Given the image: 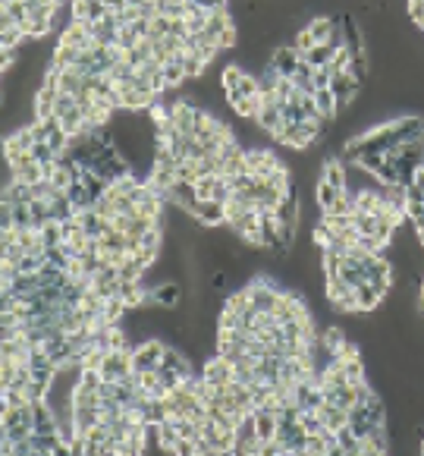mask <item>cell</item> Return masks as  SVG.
<instances>
[{
  "label": "cell",
  "mask_w": 424,
  "mask_h": 456,
  "mask_svg": "<svg viewBox=\"0 0 424 456\" xmlns=\"http://www.w3.org/2000/svg\"><path fill=\"white\" fill-rule=\"evenodd\" d=\"M167 346L160 343V340H141V343L132 346V372L145 374V372H154V368H160V355H164Z\"/></svg>",
  "instance_id": "obj_1"
},
{
  "label": "cell",
  "mask_w": 424,
  "mask_h": 456,
  "mask_svg": "<svg viewBox=\"0 0 424 456\" xmlns=\"http://www.w3.org/2000/svg\"><path fill=\"white\" fill-rule=\"evenodd\" d=\"M280 167H286V164H283L271 148H245V170L252 173L255 179H264L267 173L280 170Z\"/></svg>",
  "instance_id": "obj_2"
},
{
  "label": "cell",
  "mask_w": 424,
  "mask_h": 456,
  "mask_svg": "<svg viewBox=\"0 0 424 456\" xmlns=\"http://www.w3.org/2000/svg\"><path fill=\"white\" fill-rule=\"evenodd\" d=\"M201 378L211 384V391H224L226 384L233 381V362L226 359V355H214V359L205 362V368H201Z\"/></svg>",
  "instance_id": "obj_3"
},
{
  "label": "cell",
  "mask_w": 424,
  "mask_h": 456,
  "mask_svg": "<svg viewBox=\"0 0 424 456\" xmlns=\"http://www.w3.org/2000/svg\"><path fill=\"white\" fill-rule=\"evenodd\" d=\"M330 89H333V95H336V101H340V110H346L349 104L359 98V91H361V79H355L352 72H333V79H330Z\"/></svg>",
  "instance_id": "obj_4"
},
{
  "label": "cell",
  "mask_w": 424,
  "mask_h": 456,
  "mask_svg": "<svg viewBox=\"0 0 424 456\" xmlns=\"http://www.w3.org/2000/svg\"><path fill=\"white\" fill-rule=\"evenodd\" d=\"M107 13H110V10H107L104 0H72V4H70V16L72 19H82V23H89V25L101 23Z\"/></svg>",
  "instance_id": "obj_5"
},
{
  "label": "cell",
  "mask_w": 424,
  "mask_h": 456,
  "mask_svg": "<svg viewBox=\"0 0 424 456\" xmlns=\"http://www.w3.org/2000/svg\"><path fill=\"white\" fill-rule=\"evenodd\" d=\"M299 63H302V53L289 44V48H277L271 53V66H277V72L280 76H293L295 70H299Z\"/></svg>",
  "instance_id": "obj_6"
},
{
  "label": "cell",
  "mask_w": 424,
  "mask_h": 456,
  "mask_svg": "<svg viewBox=\"0 0 424 456\" xmlns=\"http://www.w3.org/2000/svg\"><path fill=\"white\" fill-rule=\"evenodd\" d=\"M318 415H321V422H324L327 431H333V434L340 431V428L349 425V412H346V409H340L336 403H327V400L318 406Z\"/></svg>",
  "instance_id": "obj_7"
},
{
  "label": "cell",
  "mask_w": 424,
  "mask_h": 456,
  "mask_svg": "<svg viewBox=\"0 0 424 456\" xmlns=\"http://www.w3.org/2000/svg\"><path fill=\"white\" fill-rule=\"evenodd\" d=\"M321 179L330 186H336V189H349V170H346V160H336L330 158L324 160V170H321Z\"/></svg>",
  "instance_id": "obj_8"
},
{
  "label": "cell",
  "mask_w": 424,
  "mask_h": 456,
  "mask_svg": "<svg viewBox=\"0 0 424 456\" xmlns=\"http://www.w3.org/2000/svg\"><path fill=\"white\" fill-rule=\"evenodd\" d=\"M160 368H167V372H176V374H183V378H188V374H192V365H188V359L176 350V346H167V350H164V355H160Z\"/></svg>",
  "instance_id": "obj_9"
},
{
  "label": "cell",
  "mask_w": 424,
  "mask_h": 456,
  "mask_svg": "<svg viewBox=\"0 0 424 456\" xmlns=\"http://www.w3.org/2000/svg\"><path fill=\"white\" fill-rule=\"evenodd\" d=\"M311 98H314V104H318V110H321V117H324V120H333L336 113H340V101H336V95H333V89H330V85H327V89H318Z\"/></svg>",
  "instance_id": "obj_10"
},
{
  "label": "cell",
  "mask_w": 424,
  "mask_h": 456,
  "mask_svg": "<svg viewBox=\"0 0 424 456\" xmlns=\"http://www.w3.org/2000/svg\"><path fill=\"white\" fill-rule=\"evenodd\" d=\"M179 296H183V290H179L176 280H167V284L154 286V299H158V305H160V308H176Z\"/></svg>",
  "instance_id": "obj_11"
},
{
  "label": "cell",
  "mask_w": 424,
  "mask_h": 456,
  "mask_svg": "<svg viewBox=\"0 0 424 456\" xmlns=\"http://www.w3.org/2000/svg\"><path fill=\"white\" fill-rule=\"evenodd\" d=\"M355 299H359V312H374V308L383 303V296L374 290L371 284H361V286H355Z\"/></svg>",
  "instance_id": "obj_12"
},
{
  "label": "cell",
  "mask_w": 424,
  "mask_h": 456,
  "mask_svg": "<svg viewBox=\"0 0 424 456\" xmlns=\"http://www.w3.org/2000/svg\"><path fill=\"white\" fill-rule=\"evenodd\" d=\"M230 107H233L236 117L255 120V117H258V110H261V95L258 98H239V101H230Z\"/></svg>",
  "instance_id": "obj_13"
},
{
  "label": "cell",
  "mask_w": 424,
  "mask_h": 456,
  "mask_svg": "<svg viewBox=\"0 0 424 456\" xmlns=\"http://www.w3.org/2000/svg\"><path fill=\"white\" fill-rule=\"evenodd\" d=\"M336 447H340V453H359L361 438L346 425V428H340V431H336Z\"/></svg>",
  "instance_id": "obj_14"
},
{
  "label": "cell",
  "mask_w": 424,
  "mask_h": 456,
  "mask_svg": "<svg viewBox=\"0 0 424 456\" xmlns=\"http://www.w3.org/2000/svg\"><path fill=\"white\" fill-rule=\"evenodd\" d=\"M333 51H336V48H333L330 42H321V44H314V48L305 53V60H308L311 66H327L330 60H333Z\"/></svg>",
  "instance_id": "obj_15"
},
{
  "label": "cell",
  "mask_w": 424,
  "mask_h": 456,
  "mask_svg": "<svg viewBox=\"0 0 424 456\" xmlns=\"http://www.w3.org/2000/svg\"><path fill=\"white\" fill-rule=\"evenodd\" d=\"M164 79H167V89H179L183 82H188L186 70L179 60H170V63H164Z\"/></svg>",
  "instance_id": "obj_16"
},
{
  "label": "cell",
  "mask_w": 424,
  "mask_h": 456,
  "mask_svg": "<svg viewBox=\"0 0 424 456\" xmlns=\"http://www.w3.org/2000/svg\"><path fill=\"white\" fill-rule=\"evenodd\" d=\"M242 76H245V70H242V66H236V63L224 66V72H220V85H224V91H226V95H230V91H236V89H239Z\"/></svg>",
  "instance_id": "obj_17"
},
{
  "label": "cell",
  "mask_w": 424,
  "mask_h": 456,
  "mask_svg": "<svg viewBox=\"0 0 424 456\" xmlns=\"http://www.w3.org/2000/svg\"><path fill=\"white\" fill-rule=\"evenodd\" d=\"M342 192H346V189H336V186H330V183L321 179V183H318V205H321V211H327V208L333 205Z\"/></svg>",
  "instance_id": "obj_18"
},
{
  "label": "cell",
  "mask_w": 424,
  "mask_h": 456,
  "mask_svg": "<svg viewBox=\"0 0 424 456\" xmlns=\"http://www.w3.org/2000/svg\"><path fill=\"white\" fill-rule=\"evenodd\" d=\"M406 10H409V19H412L415 25H421V29H424V0H409Z\"/></svg>",
  "instance_id": "obj_19"
},
{
  "label": "cell",
  "mask_w": 424,
  "mask_h": 456,
  "mask_svg": "<svg viewBox=\"0 0 424 456\" xmlns=\"http://www.w3.org/2000/svg\"><path fill=\"white\" fill-rule=\"evenodd\" d=\"M330 79H333V70H330V63H327V66H318V70H314V85H318V89H327Z\"/></svg>",
  "instance_id": "obj_20"
},
{
  "label": "cell",
  "mask_w": 424,
  "mask_h": 456,
  "mask_svg": "<svg viewBox=\"0 0 424 456\" xmlns=\"http://www.w3.org/2000/svg\"><path fill=\"white\" fill-rule=\"evenodd\" d=\"M233 44H236V25H230V29H224V32L217 35V48H220V51L233 48Z\"/></svg>",
  "instance_id": "obj_21"
},
{
  "label": "cell",
  "mask_w": 424,
  "mask_h": 456,
  "mask_svg": "<svg viewBox=\"0 0 424 456\" xmlns=\"http://www.w3.org/2000/svg\"><path fill=\"white\" fill-rule=\"evenodd\" d=\"M412 186H415V189H421V192H424V164L418 167V173H415V179H412Z\"/></svg>",
  "instance_id": "obj_22"
},
{
  "label": "cell",
  "mask_w": 424,
  "mask_h": 456,
  "mask_svg": "<svg viewBox=\"0 0 424 456\" xmlns=\"http://www.w3.org/2000/svg\"><path fill=\"white\" fill-rule=\"evenodd\" d=\"M418 308H421V315H424V277H421V290H418Z\"/></svg>",
  "instance_id": "obj_23"
},
{
  "label": "cell",
  "mask_w": 424,
  "mask_h": 456,
  "mask_svg": "<svg viewBox=\"0 0 424 456\" xmlns=\"http://www.w3.org/2000/svg\"><path fill=\"white\" fill-rule=\"evenodd\" d=\"M421 453H424V438H421Z\"/></svg>",
  "instance_id": "obj_24"
}]
</instances>
